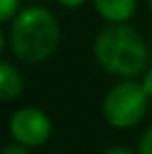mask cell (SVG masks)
Returning <instances> with one entry per match:
<instances>
[{"label": "cell", "instance_id": "cell-1", "mask_svg": "<svg viewBox=\"0 0 152 154\" xmlns=\"http://www.w3.org/2000/svg\"><path fill=\"white\" fill-rule=\"evenodd\" d=\"M92 57L103 72L117 80L141 78L150 64V47L131 23H105L94 37Z\"/></svg>", "mask_w": 152, "mask_h": 154}, {"label": "cell", "instance_id": "cell-2", "mask_svg": "<svg viewBox=\"0 0 152 154\" xmlns=\"http://www.w3.org/2000/svg\"><path fill=\"white\" fill-rule=\"evenodd\" d=\"M8 43L20 63H45L61 43L59 20L43 6L22 8L10 22Z\"/></svg>", "mask_w": 152, "mask_h": 154}, {"label": "cell", "instance_id": "cell-3", "mask_svg": "<svg viewBox=\"0 0 152 154\" xmlns=\"http://www.w3.org/2000/svg\"><path fill=\"white\" fill-rule=\"evenodd\" d=\"M150 107V98L141 80H117L102 100V117L111 129L127 131L142 123Z\"/></svg>", "mask_w": 152, "mask_h": 154}, {"label": "cell", "instance_id": "cell-4", "mask_svg": "<svg viewBox=\"0 0 152 154\" xmlns=\"http://www.w3.org/2000/svg\"><path fill=\"white\" fill-rule=\"evenodd\" d=\"M8 131L14 143L33 150L49 143L53 135V121L43 109L35 105H23L14 109L10 115Z\"/></svg>", "mask_w": 152, "mask_h": 154}, {"label": "cell", "instance_id": "cell-5", "mask_svg": "<svg viewBox=\"0 0 152 154\" xmlns=\"http://www.w3.org/2000/svg\"><path fill=\"white\" fill-rule=\"evenodd\" d=\"M92 4L105 23H129L138 10V0H92Z\"/></svg>", "mask_w": 152, "mask_h": 154}, {"label": "cell", "instance_id": "cell-6", "mask_svg": "<svg viewBox=\"0 0 152 154\" xmlns=\"http://www.w3.org/2000/svg\"><path fill=\"white\" fill-rule=\"evenodd\" d=\"M23 92V76L14 64L0 60V102H14Z\"/></svg>", "mask_w": 152, "mask_h": 154}, {"label": "cell", "instance_id": "cell-7", "mask_svg": "<svg viewBox=\"0 0 152 154\" xmlns=\"http://www.w3.org/2000/svg\"><path fill=\"white\" fill-rule=\"evenodd\" d=\"M20 2L22 0H0V26L16 18V14L22 10Z\"/></svg>", "mask_w": 152, "mask_h": 154}, {"label": "cell", "instance_id": "cell-8", "mask_svg": "<svg viewBox=\"0 0 152 154\" xmlns=\"http://www.w3.org/2000/svg\"><path fill=\"white\" fill-rule=\"evenodd\" d=\"M137 154H152V125L142 131L137 143Z\"/></svg>", "mask_w": 152, "mask_h": 154}, {"label": "cell", "instance_id": "cell-9", "mask_svg": "<svg viewBox=\"0 0 152 154\" xmlns=\"http://www.w3.org/2000/svg\"><path fill=\"white\" fill-rule=\"evenodd\" d=\"M141 84H142V88H144V92L148 94V98L152 100V63L148 64V68H146L144 72L141 74Z\"/></svg>", "mask_w": 152, "mask_h": 154}, {"label": "cell", "instance_id": "cell-10", "mask_svg": "<svg viewBox=\"0 0 152 154\" xmlns=\"http://www.w3.org/2000/svg\"><path fill=\"white\" fill-rule=\"evenodd\" d=\"M0 154H33L31 148L27 146H22L18 143H12V144H6V146L0 148Z\"/></svg>", "mask_w": 152, "mask_h": 154}, {"label": "cell", "instance_id": "cell-11", "mask_svg": "<svg viewBox=\"0 0 152 154\" xmlns=\"http://www.w3.org/2000/svg\"><path fill=\"white\" fill-rule=\"evenodd\" d=\"M86 2H88V0H57V4H59V6L68 8V10H76V8L84 6Z\"/></svg>", "mask_w": 152, "mask_h": 154}, {"label": "cell", "instance_id": "cell-12", "mask_svg": "<svg viewBox=\"0 0 152 154\" xmlns=\"http://www.w3.org/2000/svg\"><path fill=\"white\" fill-rule=\"evenodd\" d=\"M102 154H137V150H131V148H127V146H109Z\"/></svg>", "mask_w": 152, "mask_h": 154}, {"label": "cell", "instance_id": "cell-13", "mask_svg": "<svg viewBox=\"0 0 152 154\" xmlns=\"http://www.w3.org/2000/svg\"><path fill=\"white\" fill-rule=\"evenodd\" d=\"M6 43H8V39H6V35H4L2 27H0V57H2V53H4V49H6Z\"/></svg>", "mask_w": 152, "mask_h": 154}, {"label": "cell", "instance_id": "cell-14", "mask_svg": "<svg viewBox=\"0 0 152 154\" xmlns=\"http://www.w3.org/2000/svg\"><path fill=\"white\" fill-rule=\"evenodd\" d=\"M146 6H148V10L152 12V0H146Z\"/></svg>", "mask_w": 152, "mask_h": 154}, {"label": "cell", "instance_id": "cell-15", "mask_svg": "<svg viewBox=\"0 0 152 154\" xmlns=\"http://www.w3.org/2000/svg\"><path fill=\"white\" fill-rule=\"evenodd\" d=\"M51 154H68V152H65V150H57V152H51Z\"/></svg>", "mask_w": 152, "mask_h": 154}, {"label": "cell", "instance_id": "cell-16", "mask_svg": "<svg viewBox=\"0 0 152 154\" xmlns=\"http://www.w3.org/2000/svg\"><path fill=\"white\" fill-rule=\"evenodd\" d=\"M26 2H39V0H26Z\"/></svg>", "mask_w": 152, "mask_h": 154}]
</instances>
